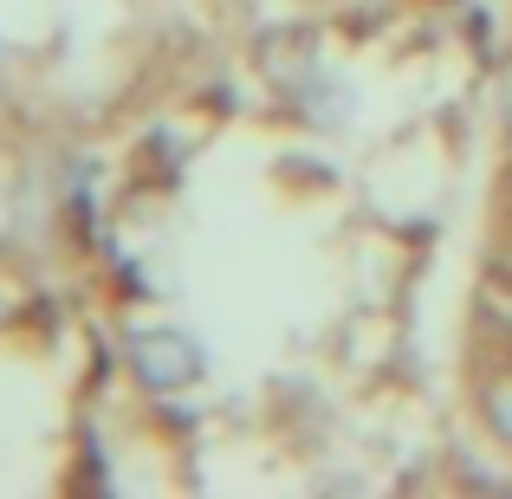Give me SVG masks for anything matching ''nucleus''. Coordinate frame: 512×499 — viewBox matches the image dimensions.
I'll return each mask as SVG.
<instances>
[{
  "label": "nucleus",
  "mask_w": 512,
  "mask_h": 499,
  "mask_svg": "<svg viewBox=\"0 0 512 499\" xmlns=\"http://www.w3.org/2000/svg\"><path fill=\"white\" fill-rule=\"evenodd\" d=\"M130 363H137V376L150 389H182L201 376V357L182 331H137L130 337Z\"/></svg>",
  "instance_id": "nucleus-1"
},
{
  "label": "nucleus",
  "mask_w": 512,
  "mask_h": 499,
  "mask_svg": "<svg viewBox=\"0 0 512 499\" xmlns=\"http://www.w3.org/2000/svg\"><path fill=\"white\" fill-rule=\"evenodd\" d=\"M500 117H506V130H512V72H506V85H500Z\"/></svg>",
  "instance_id": "nucleus-3"
},
{
  "label": "nucleus",
  "mask_w": 512,
  "mask_h": 499,
  "mask_svg": "<svg viewBox=\"0 0 512 499\" xmlns=\"http://www.w3.org/2000/svg\"><path fill=\"white\" fill-rule=\"evenodd\" d=\"M487 428L512 448V376H500V383H487Z\"/></svg>",
  "instance_id": "nucleus-2"
}]
</instances>
